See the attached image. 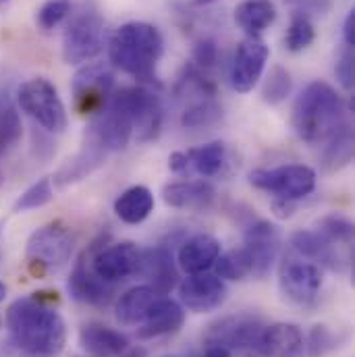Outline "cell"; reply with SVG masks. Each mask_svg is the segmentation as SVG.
Wrapping results in <instances>:
<instances>
[{
	"label": "cell",
	"mask_w": 355,
	"mask_h": 357,
	"mask_svg": "<svg viewBox=\"0 0 355 357\" xmlns=\"http://www.w3.org/2000/svg\"><path fill=\"white\" fill-rule=\"evenodd\" d=\"M212 2H216V0H193V4H197V6H206V4H212Z\"/></svg>",
	"instance_id": "bcb514c9"
},
{
	"label": "cell",
	"mask_w": 355,
	"mask_h": 357,
	"mask_svg": "<svg viewBox=\"0 0 355 357\" xmlns=\"http://www.w3.org/2000/svg\"><path fill=\"white\" fill-rule=\"evenodd\" d=\"M139 254L142 252L137 250L135 243L121 241V243H112L108 248L98 250L91 256L89 266L98 278H102L108 284H114V282H121L137 272Z\"/></svg>",
	"instance_id": "e0dca14e"
},
{
	"label": "cell",
	"mask_w": 355,
	"mask_h": 357,
	"mask_svg": "<svg viewBox=\"0 0 355 357\" xmlns=\"http://www.w3.org/2000/svg\"><path fill=\"white\" fill-rule=\"evenodd\" d=\"M69 13H71V2H69V0H46V2L38 8L36 21H38V25H40L44 31H50V29H54Z\"/></svg>",
	"instance_id": "74e56055"
},
{
	"label": "cell",
	"mask_w": 355,
	"mask_h": 357,
	"mask_svg": "<svg viewBox=\"0 0 355 357\" xmlns=\"http://www.w3.org/2000/svg\"><path fill=\"white\" fill-rule=\"evenodd\" d=\"M165 52V40L158 27L146 21L121 25L108 40L110 65L144 84L156 82V67Z\"/></svg>",
	"instance_id": "7a4b0ae2"
},
{
	"label": "cell",
	"mask_w": 355,
	"mask_h": 357,
	"mask_svg": "<svg viewBox=\"0 0 355 357\" xmlns=\"http://www.w3.org/2000/svg\"><path fill=\"white\" fill-rule=\"evenodd\" d=\"M256 351L264 357H303V331L293 322H274L270 326H264Z\"/></svg>",
	"instance_id": "ffe728a7"
},
{
	"label": "cell",
	"mask_w": 355,
	"mask_h": 357,
	"mask_svg": "<svg viewBox=\"0 0 355 357\" xmlns=\"http://www.w3.org/2000/svg\"><path fill=\"white\" fill-rule=\"evenodd\" d=\"M235 21L246 36L260 38L276 21V6L270 0H243L235 8Z\"/></svg>",
	"instance_id": "f1b7e54d"
},
{
	"label": "cell",
	"mask_w": 355,
	"mask_h": 357,
	"mask_svg": "<svg viewBox=\"0 0 355 357\" xmlns=\"http://www.w3.org/2000/svg\"><path fill=\"white\" fill-rule=\"evenodd\" d=\"M114 91V71L106 63H86L71 79L75 110L82 116L98 114Z\"/></svg>",
	"instance_id": "9c48e42d"
},
{
	"label": "cell",
	"mask_w": 355,
	"mask_h": 357,
	"mask_svg": "<svg viewBox=\"0 0 355 357\" xmlns=\"http://www.w3.org/2000/svg\"><path fill=\"white\" fill-rule=\"evenodd\" d=\"M218 256H220V241L214 235L197 233L181 243L177 262L183 272L199 274V272H208L214 266Z\"/></svg>",
	"instance_id": "603a6c76"
},
{
	"label": "cell",
	"mask_w": 355,
	"mask_h": 357,
	"mask_svg": "<svg viewBox=\"0 0 355 357\" xmlns=\"http://www.w3.org/2000/svg\"><path fill=\"white\" fill-rule=\"evenodd\" d=\"M67 289L75 301L93 305V307H106L114 297V284H108L93 274L91 266H88V254L86 252L80 256V260L75 262V266L71 270Z\"/></svg>",
	"instance_id": "ac0fdd59"
},
{
	"label": "cell",
	"mask_w": 355,
	"mask_h": 357,
	"mask_svg": "<svg viewBox=\"0 0 355 357\" xmlns=\"http://www.w3.org/2000/svg\"><path fill=\"white\" fill-rule=\"evenodd\" d=\"M185 322V310L183 305L169 299V297H158L148 316L144 318V322L137 326V337L148 341V339H160V337H169L175 335L179 328Z\"/></svg>",
	"instance_id": "44dd1931"
},
{
	"label": "cell",
	"mask_w": 355,
	"mask_h": 357,
	"mask_svg": "<svg viewBox=\"0 0 355 357\" xmlns=\"http://www.w3.org/2000/svg\"><path fill=\"white\" fill-rule=\"evenodd\" d=\"M272 210L278 218H291L293 212H295V202H289V199H274L272 202Z\"/></svg>",
	"instance_id": "b9f144b4"
},
{
	"label": "cell",
	"mask_w": 355,
	"mask_h": 357,
	"mask_svg": "<svg viewBox=\"0 0 355 357\" xmlns=\"http://www.w3.org/2000/svg\"><path fill=\"white\" fill-rule=\"evenodd\" d=\"M191 59L193 65L202 71L212 69L218 63V44L212 38H202L195 42L193 50H191Z\"/></svg>",
	"instance_id": "f35d334b"
},
{
	"label": "cell",
	"mask_w": 355,
	"mask_h": 357,
	"mask_svg": "<svg viewBox=\"0 0 355 357\" xmlns=\"http://www.w3.org/2000/svg\"><path fill=\"white\" fill-rule=\"evenodd\" d=\"M291 123L299 139L308 144L324 142L339 125L345 123L343 100L326 82H312L297 96Z\"/></svg>",
	"instance_id": "3957f363"
},
{
	"label": "cell",
	"mask_w": 355,
	"mask_h": 357,
	"mask_svg": "<svg viewBox=\"0 0 355 357\" xmlns=\"http://www.w3.org/2000/svg\"><path fill=\"white\" fill-rule=\"evenodd\" d=\"M17 102L21 110L31 116L46 133L61 135L65 133L69 125V114L65 108V102L59 96V89L54 88L44 77H33L17 91Z\"/></svg>",
	"instance_id": "5b68a950"
},
{
	"label": "cell",
	"mask_w": 355,
	"mask_h": 357,
	"mask_svg": "<svg viewBox=\"0 0 355 357\" xmlns=\"http://www.w3.org/2000/svg\"><path fill=\"white\" fill-rule=\"evenodd\" d=\"M212 268L214 274L222 280H243L252 276V262L246 248H235L227 254H220Z\"/></svg>",
	"instance_id": "4dcf8cb0"
},
{
	"label": "cell",
	"mask_w": 355,
	"mask_h": 357,
	"mask_svg": "<svg viewBox=\"0 0 355 357\" xmlns=\"http://www.w3.org/2000/svg\"><path fill=\"white\" fill-rule=\"evenodd\" d=\"M293 89V79H291V73L280 67V65H274L268 73L266 82L262 86V100L270 104V106H276L280 102L287 100V96L291 93Z\"/></svg>",
	"instance_id": "e575fe53"
},
{
	"label": "cell",
	"mask_w": 355,
	"mask_h": 357,
	"mask_svg": "<svg viewBox=\"0 0 355 357\" xmlns=\"http://www.w3.org/2000/svg\"><path fill=\"white\" fill-rule=\"evenodd\" d=\"M335 75L337 82L341 84V88L345 91H352L355 84V69H354V48H347L341 52L337 65H335Z\"/></svg>",
	"instance_id": "ab89813d"
},
{
	"label": "cell",
	"mask_w": 355,
	"mask_h": 357,
	"mask_svg": "<svg viewBox=\"0 0 355 357\" xmlns=\"http://www.w3.org/2000/svg\"><path fill=\"white\" fill-rule=\"evenodd\" d=\"M54 199V181L52 177L38 178L36 183H31L15 202L13 210L15 212H29V210H38L44 208L46 204H50Z\"/></svg>",
	"instance_id": "1f68e13d"
},
{
	"label": "cell",
	"mask_w": 355,
	"mask_h": 357,
	"mask_svg": "<svg viewBox=\"0 0 355 357\" xmlns=\"http://www.w3.org/2000/svg\"><path fill=\"white\" fill-rule=\"evenodd\" d=\"M75 252V235L71 229L61 222H48L40 229H36L25 248V260L27 270L36 278H46L52 272H59L61 268L69 264L71 256Z\"/></svg>",
	"instance_id": "277c9868"
},
{
	"label": "cell",
	"mask_w": 355,
	"mask_h": 357,
	"mask_svg": "<svg viewBox=\"0 0 355 357\" xmlns=\"http://www.w3.org/2000/svg\"><path fill=\"white\" fill-rule=\"evenodd\" d=\"M343 337H339L335 331H331L326 324H316L310 335L305 337V356L322 357L335 351L341 345Z\"/></svg>",
	"instance_id": "8d00e7d4"
},
{
	"label": "cell",
	"mask_w": 355,
	"mask_h": 357,
	"mask_svg": "<svg viewBox=\"0 0 355 357\" xmlns=\"http://www.w3.org/2000/svg\"><path fill=\"white\" fill-rule=\"evenodd\" d=\"M135 274L144 276L158 295H169L177 287L179 278L173 252L167 245H156L142 252Z\"/></svg>",
	"instance_id": "d6986e66"
},
{
	"label": "cell",
	"mask_w": 355,
	"mask_h": 357,
	"mask_svg": "<svg viewBox=\"0 0 355 357\" xmlns=\"http://www.w3.org/2000/svg\"><path fill=\"white\" fill-rule=\"evenodd\" d=\"M322 284H324V274L318 264L299 258L293 252L285 256L282 264L278 268V289L285 301L299 307L314 305Z\"/></svg>",
	"instance_id": "ba28073f"
},
{
	"label": "cell",
	"mask_w": 355,
	"mask_h": 357,
	"mask_svg": "<svg viewBox=\"0 0 355 357\" xmlns=\"http://www.w3.org/2000/svg\"><path fill=\"white\" fill-rule=\"evenodd\" d=\"M160 295L150 287V284H139L133 287L129 291H125L119 299H116V320L123 326H139L144 322V318L148 316L152 303L158 299Z\"/></svg>",
	"instance_id": "484cf974"
},
{
	"label": "cell",
	"mask_w": 355,
	"mask_h": 357,
	"mask_svg": "<svg viewBox=\"0 0 355 357\" xmlns=\"http://www.w3.org/2000/svg\"><path fill=\"white\" fill-rule=\"evenodd\" d=\"M29 357H42V356H29Z\"/></svg>",
	"instance_id": "c3c4849f"
},
{
	"label": "cell",
	"mask_w": 355,
	"mask_h": 357,
	"mask_svg": "<svg viewBox=\"0 0 355 357\" xmlns=\"http://www.w3.org/2000/svg\"><path fill=\"white\" fill-rule=\"evenodd\" d=\"M229 289L222 278L212 272L189 274L179 284V301L193 314H210L227 301Z\"/></svg>",
	"instance_id": "2e32d148"
},
{
	"label": "cell",
	"mask_w": 355,
	"mask_h": 357,
	"mask_svg": "<svg viewBox=\"0 0 355 357\" xmlns=\"http://www.w3.org/2000/svg\"><path fill=\"white\" fill-rule=\"evenodd\" d=\"M324 142H326V146H324V152H322V158H320V165H322L324 171L337 173V171L352 165L355 144L354 131H352V125L347 121L343 125H339Z\"/></svg>",
	"instance_id": "83f0119b"
},
{
	"label": "cell",
	"mask_w": 355,
	"mask_h": 357,
	"mask_svg": "<svg viewBox=\"0 0 355 357\" xmlns=\"http://www.w3.org/2000/svg\"><path fill=\"white\" fill-rule=\"evenodd\" d=\"M0 2H4V0H0Z\"/></svg>",
	"instance_id": "f907efd6"
},
{
	"label": "cell",
	"mask_w": 355,
	"mask_h": 357,
	"mask_svg": "<svg viewBox=\"0 0 355 357\" xmlns=\"http://www.w3.org/2000/svg\"><path fill=\"white\" fill-rule=\"evenodd\" d=\"M191 357H233V354L227 347L220 345H204V351Z\"/></svg>",
	"instance_id": "7bdbcfd3"
},
{
	"label": "cell",
	"mask_w": 355,
	"mask_h": 357,
	"mask_svg": "<svg viewBox=\"0 0 355 357\" xmlns=\"http://www.w3.org/2000/svg\"><path fill=\"white\" fill-rule=\"evenodd\" d=\"M23 135V125L17 108L0 98V154L13 148Z\"/></svg>",
	"instance_id": "d6a6232c"
},
{
	"label": "cell",
	"mask_w": 355,
	"mask_h": 357,
	"mask_svg": "<svg viewBox=\"0 0 355 357\" xmlns=\"http://www.w3.org/2000/svg\"><path fill=\"white\" fill-rule=\"evenodd\" d=\"M280 245H282L280 231L270 220L258 218L246 229L243 248L250 256L254 278L262 280L272 272V268L278 260V254H280Z\"/></svg>",
	"instance_id": "9a60e30c"
},
{
	"label": "cell",
	"mask_w": 355,
	"mask_h": 357,
	"mask_svg": "<svg viewBox=\"0 0 355 357\" xmlns=\"http://www.w3.org/2000/svg\"><path fill=\"white\" fill-rule=\"evenodd\" d=\"M106 156H108V152H106L98 142H93L88 135H84V146H82V150H80L73 158H69V160L56 171V175H54L52 181L59 183V185H63V187H67V185H71V183H77V181H84V178L88 177V175H91L96 169H100V167L104 165Z\"/></svg>",
	"instance_id": "d4e9b609"
},
{
	"label": "cell",
	"mask_w": 355,
	"mask_h": 357,
	"mask_svg": "<svg viewBox=\"0 0 355 357\" xmlns=\"http://www.w3.org/2000/svg\"><path fill=\"white\" fill-rule=\"evenodd\" d=\"M80 345L91 357H121L129 347V339L100 322H88L80 328Z\"/></svg>",
	"instance_id": "cb8c5ba5"
},
{
	"label": "cell",
	"mask_w": 355,
	"mask_h": 357,
	"mask_svg": "<svg viewBox=\"0 0 355 357\" xmlns=\"http://www.w3.org/2000/svg\"><path fill=\"white\" fill-rule=\"evenodd\" d=\"M154 212V195L144 185L125 189L114 202V214L125 225H142Z\"/></svg>",
	"instance_id": "4316f807"
},
{
	"label": "cell",
	"mask_w": 355,
	"mask_h": 357,
	"mask_svg": "<svg viewBox=\"0 0 355 357\" xmlns=\"http://www.w3.org/2000/svg\"><path fill=\"white\" fill-rule=\"evenodd\" d=\"M2 326H4V318L0 316V331H2Z\"/></svg>",
	"instance_id": "7dc6e473"
},
{
	"label": "cell",
	"mask_w": 355,
	"mask_h": 357,
	"mask_svg": "<svg viewBox=\"0 0 355 357\" xmlns=\"http://www.w3.org/2000/svg\"><path fill=\"white\" fill-rule=\"evenodd\" d=\"M343 40L347 48H355V10H349L343 23Z\"/></svg>",
	"instance_id": "60d3db41"
},
{
	"label": "cell",
	"mask_w": 355,
	"mask_h": 357,
	"mask_svg": "<svg viewBox=\"0 0 355 357\" xmlns=\"http://www.w3.org/2000/svg\"><path fill=\"white\" fill-rule=\"evenodd\" d=\"M229 165V152L222 142H210L197 148L179 150L169 156V169L175 175H197L204 178L220 177Z\"/></svg>",
	"instance_id": "4fadbf2b"
},
{
	"label": "cell",
	"mask_w": 355,
	"mask_h": 357,
	"mask_svg": "<svg viewBox=\"0 0 355 357\" xmlns=\"http://www.w3.org/2000/svg\"><path fill=\"white\" fill-rule=\"evenodd\" d=\"M6 299V284L4 282H0V303Z\"/></svg>",
	"instance_id": "f6af8a7d"
},
{
	"label": "cell",
	"mask_w": 355,
	"mask_h": 357,
	"mask_svg": "<svg viewBox=\"0 0 355 357\" xmlns=\"http://www.w3.org/2000/svg\"><path fill=\"white\" fill-rule=\"evenodd\" d=\"M54 301L56 293H33L8 305L4 324L10 341L27 356L52 357L65 349L67 324Z\"/></svg>",
	"instance_id": "6da1fadb"
},
{
	"label": "cell",
	"mask_w": 355,
	"mask_h": 357,
	"mask_svg": "<svg viewBox=\"0 0 355 357\" xmlns=\"http://www.w3.org/2000/svg\"><path fill=\"white\" fill-rule=\"evenodd\" d=\"M264 326L266 324L262 322V318L252 312L231 314L208 326L204 335V345H220L227 347L231 354L256 351Z\"/></svg>",
	"instance_id": "8fae6325"
},
{
	"label": "cell",
	"mask_w": 355,
	"mask_h": 357,
	"mask_svg": "<svg viewBox=\"0 0 355 357\" xmlns=\"http://www.w3.org/2000/svg\"><path fill=\"white\" fill-rule=\"evenodd\" d=\"M222 119V106L218 104L216 96H195L183 112H181V125L185 129H204L212 127Z\"/></svg>",
	"instance_id": "f546056e"
},
{
	"label": "cell",
	"mask_w": 355,
	"mask_h": 357,
	"mask_svg": "<svg viewBox=\"0 0 355 357\" xmlns=\"http://www.w3.org/2000/svg\"><path fill=\"white\" fill-rule=\"evenodd\" d=\"M169 357H181V356H169Z\"/></svg>",
	"instance_id": "681fc988"
},
{
	"label": "cell",
	"mask_w": 355,
	"mask_h": 357,
	"mask_svg": "<svg viewBox=\"0 0 355 357\" xmlns=\"http://www.w3.org/2000/svg\"><path fill=\"white\" fill-rule=\"evenodd\" d=\"M324 237H328L331 241H335L337 245H343V248H352L354 243V222L341 214H328V216H322L316 227Z\"/></svg>",
	"instance_id": "836d02e7"
},
{
	"label": "cell",
	"mask_w": 355,
	"mask_h": 357,
	"mask_svg": "<svg viewBox=\"0 0 355 357\" xmlns=\"http://www.w3.org/2000/svg\"><path fill=\"white\" fill-rule=\"evenodd\" d=\"M110 102H114L119 108H123L133 125V135L137 142H152L160 135L165 110L160 98L152 89L144 86L123 88L112 91Z\"/></svg>",
	"instance_id": "8992f818"
},
{
	"label": "cell",
	"mask_w": 355,
	"mask_h": 357,
	"mask_svg": "<svg viewBox=\"0 0 355 357\" xmlns=\"http://www.w3.org/2000/svg\"><path fill=\"white\" fill-rule=\"evenodd\" d=\"M163 199L167 206L179 210L202 212L208 210L216 199V189L208 181H177L169 183L163 189Z\"/></svg>",
	"instance_id": "7402d4cb"
},
{
	"label": "cell",
	"mask_w": 355,
	"mask_h": 357,
	"mask_svg": "<svg viewBox=\"0 0 355 357\" xmlns=\"http://www.w3.org/2000/svg\"><path fill=\"white\" fill-rule=\"evenodd\" d=\"M268 56L270 50L262 38L246 36V40L239 42L231 63V73H229L231 88L237 93H248L256 88L264 75Z\"/></svg>",
	"instance_id": "5bb4252c"
},
{
	"label": "cell",
	"mask_w": 355,
	"mask_h": 357,
	"mask_svg": "<svg viewBox=\"0 0 355 357\" xmlns=\"http://www.w3.org/2000/svg\"><path fill=\"white\" fill-rule=\"evenodd\" d=\"M316 171L305 165H280L272 169H256L248 175L252 187L274 195V199L297 202L316 189Z\"/></svg>",
	"instance_id": "52a82bcc"
},
{
	"label": "cell",
	"mask_w": 355,
	"mask_h": 357,
	"mask_svg": "<svg viewBox=\"0 0 355 357\" xmlns=\"http://www.w3.org/2000/svg\"><path fill=\"white\" fill-rule=\"evenodd\" d=\"M289 250L305 258L320 268H328L333 272H343L352 264V248L337 245L328 237H324L318 229H301L291 235Z\"/></svg>",
	"instance_id": "7c38bea8"
},
{
	"label": "cell",
	"mask_w": 355,
	"mask_h": 357,
	"mask_svg": "<svg viewBox=\"0 0 355 357\" xmlns=\"http://www.w3.org/2000/svg\"><path fill=\"white\" fill-rule=\"evenodd\" d=\"M106 46V21L98 13H84L63 36V59L67 65H86Z\"/></svg>",
	"instance_id": "30bf717a"
},
{
	"label": "cell",
	"mask_w": 355,
	"mask_h": 357,
	"mask_svg": "<svg viewBox=\"0 0 355 357\" xmlns=\"http://www.w3.org/2000/svg\"><path fill=\"white\" fill-rule=\"evenodd\" d=\"M314 38H316V31H314L312 21L305 15L295 13L291 19V25L285 33V48L289 52H301L312 46Z\"/></svg>",
	"instance_id": "d590c367"
},
{
	"label": "cell",
	"mask_w": 355,
	"mask_h": 357,
	"mask_svg": "<svg viewBox=\"0 0 355 357\" xmlns=\"http://www.w3.org/2000/svg\"><path fill=\"white\" fill-rule=\"evenodd\" d=\"M121 357H148V349L137 345V347H127Z\"/></svg>",
	"instance_id": "ee69618b"
}]
</instances>
